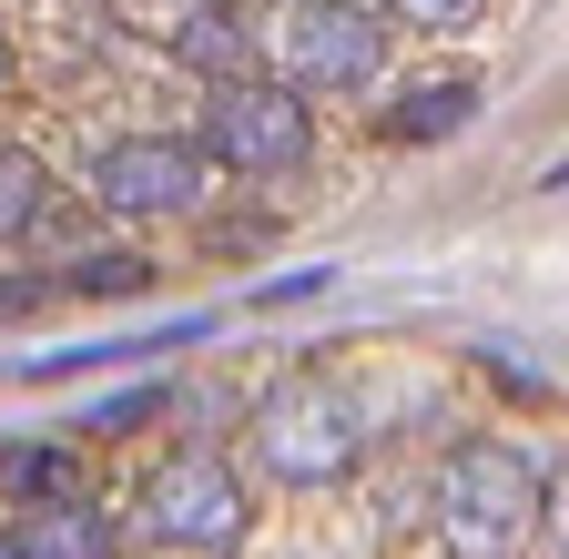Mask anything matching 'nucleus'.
Listing matches in <instances>:
<instances>
[{
	"label": "nucleus",
	"mask_w": 569,
	"mask_h": 559,
	"mask_svg": "<svg viewBox=\"0 0 569 559\" xmlns=\"http://www.w3.org/2000/svg\"><path fill=\"white\" fill-rule=\"evenodd\" d=\"M203 153L234 173H296L316 153V122L296 102V82H213L203 102Z\"/></svg>",
	"instance_id": "4"
},
{
	"label": "nucleus",
	"mask_w": 569,
	"mask_h": 559,
	"mask_svg": "<svg viewBox=\"0 0 569 559\" xmlns=\"http://www.w3.org/2000/svg\"><path fill=\"white\" fill-rule=\"evenodd\" d=\"M0 224H11V244L51 224V173L31 153H0Z\"/></svg>",
	"instance_id": "9"
},
{
	"label": "nucleus",
	"mask_w": 569,
	"mask_h": 559,
	"mask_svg": "<svg viewBox=\"0 0 569 559\" xmlns=\"http://www.w3.org/2000/svg\"><path fill=\"white\" fill-rule=\"evenodd\" d=\"M112 549V519L102 499L61 488V499H11V559H102Z\"/></svg>",
	"instance_id": "7"
},
{
	"label": "nucleus",
	"mask_w": 569,
	"mask_h": 559,
	"mask_svg": "<svg viewBox=\"0 0 569 559\" xmlns=\"http://www.w3.org/2000/svg\"><path fill=\"white\" fill-rule=\"evenodd\" d=\"M203 143H173V132H122V143H102L92 163V193L112 203V214H183V203L203 193Z\"/></svg>",
	"instance_id": "6"
},
{
	"label": "nucleus",
	"mask_w": 569,
	"mask_h": 559,
	"mask_svg": "<svg viewBox=\"0 0 569 559\" xmlns=\"http://www.w3.org/2000/svg\"><path fill=\"white\" fill-rule=\"evenodd\" d=\"M468 102H478L468 82H438V92H407V102H397V143H448V132L468 122Z\"/></svg>",
	"instance_id": "10"
},
{
	"label": "nucleus",
	"mask_w": 569,
	"mask_h": 559,
	"mask_svg": "<svg viewBox=\"0 0 569 559\" xmlns=\"http://www.w3.org/2000/svg\"><path fill=\"white\" fill-rule=\"evenodd\" d=\"M132 519H142V539H153V549H203V559H213V549L244 539L254 509H244V478H234L224 458L193 448V458H163L153 478H142V509H132Z\"/></svg>",
	"instance_id": "3"
},
{
	"label": "nucleus",
	"mask_w": 569,
	"mask_h": 559,
	"mask_svg": "<svg viewBox=\"0 0 569 559\" xmlns=\"http://www.w3.org/2000/svg\"><path fill=\"white\" fill-rule=\"evenodd\" d=\"M163 41L183 61H203L213 82H254V31L234 21V0H183V11H163Z\"/></svg>",
	"instance_id": "8"
},
{
	"label": "nucleus",
	"mask_w": 569,
	"mask_h": 559,
	"mask_svg": "<svg viewBox=\"0 0 569 559\" xmlns=\"http://www.w3.org/2000/svg\"><path fill=\"white\" fill-rule=\"evenodd\" d=\"M387 61V31L367 21V0H306L296 21H284V72H296V92H356L377 82Z\"/></svg>",
	"instance_id": "5"
},
{
	"label": "nucleus",
	"mask_w": 569,
	"mask_h": 559,
	"mask_svg": "<svg viewBox=\"0 0 569 559\" xmlns=\"http://www.w3.org/2000/svg\"><path fill=\"white\" fill-rule=\"evenodd\" d=\"M356 448H367V417H356V397L336 377H284L264 387L254 407V468L284 478V488H326L356 468Z\"/></svg>",
	"instance_id": "2"
},
{
	"label": "nucleus",
	"mask_w": 569,
	"mask_h": 559,
	"mask_svg": "<svg viewBox=\"0 0 569 559\" xmlns=\"http://www.w3.org/2000/svg\"><path fill=\"white\" fill-rule=\"evenodd\" d=\"M539 519H549V478H539L529 448H509V438H468V448L438 458V529H448V549H468V559H509Z\"/></svg>",
	"instance_id": "1"
},
{
	"label": "nucleus",
	"mask_w": 569,
	"mask_h": 559,
	"mask_svg": "<svg viewBox=\"0 0 569 559\" xmlns=\"http://www.w3.org/2000/svg\"><path fill=\"white\" fill-rule=\"evenodd\" d=\"M387 11H397V21H417V31H448V21H468V11H478V0H387Z\"/></svg>",
	"instance_id": "11"
},
{
	"label": "nucleus",
	"mask_w": 569,
	"mask_h": 559,
	"mask_svg": "<svg viewBox=\"0 0 569 559\" xmlns=\"http://www.w3.org/2000/svg\"><path fill=\"white\" fill-rule=\"evenodd\" d=\"M539 529H549V549L569 559V478H549V519H539Z\"/></svg>",
	"instance_id": "12"
}]
</instances>
